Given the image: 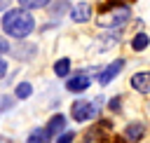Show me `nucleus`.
<instances>
[{
	"mask_svg": "<svg viewBox=\"0 0 150 143\" xmlns=\"http://www.w3.org/2000/svg\"><path fill=\"white\" fill-rule=\"evenodd\" d=\"M35 28V21L30 16L28 9H9L5 16H2V30L16 40L30 35V30Z\"/></svg>",
	"mask_w": 150,
	"mask_h": 143,
	"instance_id": "obj_1",
	"label": "nucleus"
},
{
	"mask_svg": "<svg viewBox=\"0 0 150 143\" xmlns=\"http://www.w3.org/2000/svg\"><path fill=\"white\" fill-rule=\"evenodd\" d=\"M131 16V9H129V5H110V12H101V16H98V26H120V23H124L127 19Z\"/></svg>",
	"mask_w": 150,
	"mask_h": 143,
	"instance_id": "obj_2",
	"label": "nucleus"
},
{
	"mask_svg": "<svg viewBox=\"0 0 150 143\" xmlns=\"http://www.w3.org/2000/svg\"><path fill=\"white\" fill-rule=\"evenodd\" d=\"M110 131H112L110 120H101V122H96V124L84 134V141H82V143H105L108 136H110Z\"/></svg>",
	"mask_w": 150,
	"mask_h": 143,
	"instance_id": "obj_3",
	"label": "nucleus"
},
{
	"mask_svg": "<svg viewBox=\"0 0 150 143\" xmlns=\"http://www.w3.org/2000/svg\"><path fill=\"white\" fill-rule=\"evenodd\" d=\"M96 113H98V108H96V103H91V101H77V103H73V108H70V115H73L75 122H87V120H91Z\"/></svg>",
	"mask_w": 150,
	"mask_h": 143,
	"instance_id": "obj_4",
	"label": "nucleus"
},
{
	"mask_svg": "<svg viewBox=\"0 0 150 143\" xmlns=\"http://www.w3.org/2000/svg\"><path fill=\"white\" fill-rule=\"evenodd\" d=\"M89 16H91L89 2H77V5H73V9H70V19H73V21L84 23V21H89Z\"/></svg>",
	"mask_w": 150,
	"mask_h": 143,
	"instance_id": "obj_5",
	"label": "nucleus"
},
{
	"mask_svg": "<svg viewBox=\"0 0 150 143\" xmlns=\"http://www.w3.org/2000/svg\"><path fill=\"white\" fill-rule=\"evenodd\" d=\"M122 68H124V61H122V59H115V61H112V63H110V66L98 75V82H101V84H108L110 80H115V77H117V73H120Z\"/></svg>",
	"mask_w": 150,
	"mask_h": 143,
	"instance_id": "obj_6",
	"label": "nucleus"
},
{
	"mask_svg": "<svg viewBox=\"0 0 150 143\" xmlns=\"http://www.w3.org/2000/svg\"><path fill=\"white\" fill-rule=\"evenodd\" d=\"M131 87H134L136 91H141V94H148V91H150V73H148V70L136 73V75L131 77Z\"/></svg>",
	"mask_w": 150,
	"mask_h": 143,
	"instance_id": "obj_7",
	"label": "nucleus"
},
{
	"mask_svg": "<svg viewBox=\"0 0 150 143\" xmlns=\"http://www.w3.org/2000/svg\"><path fill=\"white\" fill-rule=\"evenodd\" d=\"M124 136H127L131 143H136V141H141V138L145 136V127H143L141 122H131V124H127V129H124Z\"/></svg>",
	"mask_w": 150,
	"mask_h": 143,
	"instance_id": "obj_8",
	"label": "nucleus"
},
{
	"mask_svg": "<svg viewBox=\"0 0 150 143\" xmlns=\"http://www.w3.org/2000/svg\"><path fill=\"white\" fill-rule=\"evenodd\" d=\"M68 91H84L87 87H89V77L87 75H75V77H70L68 80Z\"/></svg>",
	"mask_w": 150,
	"mask_h": 143,
	"instance_id": "obj_9",
	"label": "nucleus"
},
{
	"mask_svg": "<svg viewBox=\"0 0 150 143\" xmlns=\"http://www.w3.org/2000/svg\"><path fill=\"white\" fill-rule=\"evenodd\" d=\"M49 141H52L49 131H47V129H40V127H38V129H35V131H33V134L28 136V141H26V143H49Z\"/></svg>",
	"mask_w": 150,
	"mask_h": 143,
	"instance_id": "obj_10",
	"label": "nucleus"
},
{
	"mask_svg": "<svg viewBox=\"0 0 150 143\" xmlns=\"http://www.w3.org/2000/svg\"><path fill=\"white\" fill-rule=\"evenodd\" d=\"M63 124H66V120H63V115H54V117L49 120V127H47V131H49V136H54V134H59V131L63 129Z\"/></svg>",
	"mask_w": 150,
	"mask_h": 143,
	"instance_id": "obj_11",
	"label": "nucleus"
},
{
	"mask_svg": "<svg viewBox=\"0 0 150 143\" xmlns=\"http://www.w3.org/2000/svg\"><path fill=\"white\" fill-rule=\"evenodd\" d=\"M68 70H70V61H68V59H59V61L54 63V73H56L59 77H66Z\"/></svg>",
	"mask_w": 150,
	"mask_h": 143,
	"instance_id": "obj_12",
	"label": "nucleus"
},
{
	"mask_svg": "<svg viewBox=\"0 0 150 143\" xmlns=\"http://www.w3.org/2000/svg\"><path fill=\"white\" fill-rule=\"evenodd\" d=\"M148 42H150V40H148V35H145V33H138V35L131 40V47H134L136 52H141V49H145V47H148Z\"/></svg>",
	"mask_w": 150,
	"mask_h": 143,
	"instance_id": "obj_13",
	"label": "nucleus"
},
{
	"mask_svg": "<svg viewBox=\"0 0 150 143\" xmlns=\"http://www.w3.org/2000/svg\"><path fill=\"white\" fill-rule=\"evenodd\" d=\"M30 91H33V87L28 84V82H21V84H16V98H28L30 96Z\"/></svg>",
	"mask_w": 150,
	"mask_h": 143,
	"instance_id": "obj_14",
	"label": "nucleus"
},
{
	"mask_svg": "<svg viewBox=\"0 0 150 143\" xmlns=\"http://www.w3.org/2000/svg\"><path fill=\"white\" fill-rule=\"evenodd\" d=\"M23 9H38V7H45L49 0H19Z\"/></svg>",
	"mask_w": 150,
	"mask_h": 143,
	"instance_id": "obj_15",
	"label": "nucleus"
},
{
	"mask_svg": "<svg viewBox=\"0 0 150 143\" xmlns=\"http://www.w3.org/2000/svg\"><path fill=\"white\" fill-rule=\"evenodd\" d=\"M12 105H14V98H12V96H5V94H0V113L9 110Z\"/></svg>",
	"mask_w": 150,
	"mask_h": 143,
	"instance_id": "obj_16",
	"label": "nucleus"
},
{
	"mask_svg": "<svg viewBox=\"0 0 150 143\" xmlns=\"http://www.w3.org/2000/svg\"><path fill=\"white\" fill-rule=\"evenodd\" d=\"M73 138H75V131H66L56 138V143H73Z\"/></svg>",
	"mask_w": 150,
	"mask_h": 143,
	"instance_id": "obj_17",
	"label": "nucleus"
},
{
	"mask_svg": "<svg viewBox=\"0 0 150 143\" xmlns=\"http://www.w3.org/2000/svg\"><path fill=\"white\" fill-rule=\"evenodd\" d=\"M7 49H9V45H7V40H5V38H0V54H5Z\"/></svg>",
	"mask_w": 150,
	"mask_h": 143,
	"instance_id": "obj_18",
	"label": "nucleus"
},
{
	"mask_svg": "<svg viewBox=\"0 0 150 143\" xmlns=\"http://www.w3.org/2000/svg\"><path fill=\"white\" fill-rule=\"evenodd\" d=\"M5 73H7V63H5V61H2V59H0V77H2V75H5Z\"/></svg>",
	"mask_w": 150,
	"mask_h": 143,
	"instance_id": "obj_19",
	"label": "nucleus"
},
{
	"mask_svg": "<svg viewBox=\"0 0 150 143\" xmlns=\"http://www.w3.org/2000/svg\"><path fill=\"white\" fill-rule=\"evenodd\" d=\"M110 108L117 110V108H120V98H112V101H110Z\"/></svg>",
	"mask_w": 150,
	"mask_h": 143,
	"instance_id": "obj_20",
	"label": "nucleus"
},
{
	"mask_svg": "<svg viewBox=\"0 0 150 143\" xmlns=\"http://www.w3.org/2000/svg\"><path fill=\"white\" fill-rule=\"evenodd\" d=\"M7 5H9V0H0V12H2V9L7 7Z\"/></svg>",
	"mask_w": 150,
	"mask_h": 143,
	"instance_id": "obj_21",
	"label": "nucleus"
},
{
	"mask_svg": "<svg viewBox=\"0 0 150 143\" xmlns=\"http://www.w3.org/2000/svg\"><path fill=\"white\" fill-rule=\"evenodd\" d=\"M115 143H124V141H115Z\"/></svg>",
	"mask_w": 150,
	"mask_h": 143,
	"instance_id": "obj_22",
	"label": "nucleus"
}]
</instances>
